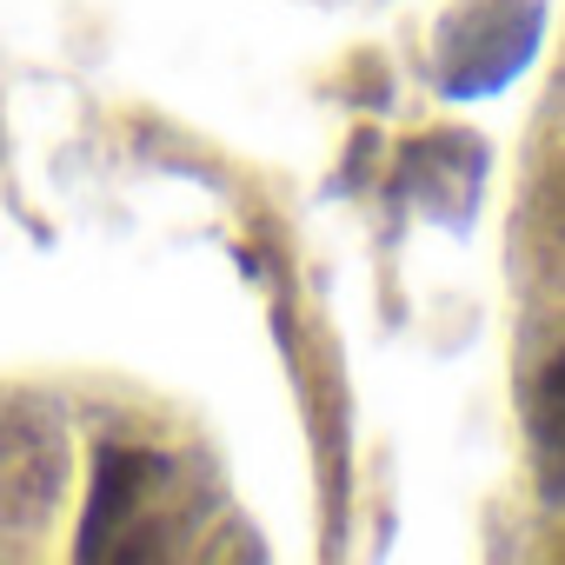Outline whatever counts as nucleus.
Listing matches in <instances>:
<instances>
[{
  "label": "nucleus",
  "instance_id": "f257e3e1",
  "mask_svg": "<svg viewBox=\"0 0 565 565\" xmlns=\"http://www.w3.org/2000/svg\"><path fill=\"white\" fill-rule=\"evenodd\" d=\"M160 479H167V459H160L153 446L107 439L100 459H94V492H87L74 552H81V558H127V532L140 525V512H147V499L160 492Z\"/></svg>",
  "mask_w": 565,
  "mask_h": 565
},
{
  "label": "nucleus",
  "instance_id": "f03ea898",
  "mask_svg": "<svg viewBox=\"0 0 565 565\" xmlns=\"http://www.w3.org/2000/svg\"><path fill=\"white\" fill-rule=\"evenodd\" d=\"M525 220H532V266L565 287V107L552 114V140L539 147V167L525 186Z\"/></svg>",
  "mask_w": 565,
  "mask_h": 565
}]
</instances>
